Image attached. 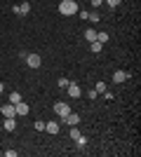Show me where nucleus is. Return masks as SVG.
Here are the masks:
<instances>
[{
    "instance_id": "f257e3e1",
    "label": "nucleus",
    "mask_w": 141,
    "mask_h": 157,
    "mask_svg": "<svg viewBox=\"0 0 141 157\" xmlns=\"http://www.w3.org/2000/svg\"><path fill=\"white\" fill-rule=\"evenodd\" d=\"M59 12L64 14V17H73V14H78V2H75V0H61Z\"/></svg>"
},
{
    "instance_id": "f03ea898",
    "label": "nucleus",
    "mask_w": 141,
    "mask_h": 157,
    "mask_svg": "<svg viewBox=\"0 0 141 157\" xmlns=\"http://www.w3.org/2000/svg\"><path fill=\"white\" fill-rule=\"evenodd\" d=\"M54 113H57V115H59L61 120L66 117L68 113H71V105L66 103V101H57V103H54Z\"/></svg>"
},
{
    "instance_id": "7ed1b4c3",
    "label": "nucleus",
    "mask_w": 141,
    "mask_h": 157,
    "mask_svg": "<svg viewBox=\"0 0 141 157\" xmlns=\"http://www.w3.org/2000/svg\"><path fill=\"white\" fill-rule=\"evenodd\" d=\"M24 61H26L28 68H40L42 56H40V54H26V56H24Z\"/></svg>"
},
{
    "instance_id": "20e7f679",
    "label": "nucleus",
    "mask_w": 141,
    "mask_h": 157,
    "mask_svg": "<svg viewBox=\"0 0 141 157\" xmlns=\"http://www.w3.org/2000/svg\"><path fill=\"white\" fill-rule=\"evenodd\" d=\"M0 113H2V117H17V110H14V103H2L0 105Z\"/></svg>"
},
{
    "instance_id": "39448f33",
    "label": "nucleus",
    "mask_w": 141,
    "mask_h": 157,
    "mask_svg": "<svg viewBox=\"0 0 141 157\" xmlns=\"http://www.w3.org/2000/svg\"><path fill=\"white\" fill-rule=\"evenodd\" d=\"M14 110H17V115H19V117H26L31 108H28L26 101H19V103H14Z\"/></svg>"
},
{
    "instance_id": "423d86ee",
    "label": "nucleus",
    "mask_w": 141,
    "mask_h": 157,
    "mask_svg": "<svg viewBox=\"0 0 141 157\" xmlns=\"http://www.w3.org/2000/svg\"><path fill=\"white\" fill-rule=\"evenodd\" d=\"M64 122H66L68 127H75V124H80V115L71 110V113H68V115H66V117H64Z\"/></svg>"
},
{
    "instance_id": "0eeeda50",
    "label": "nucleus",
    "mask_w": 141,
    "mask_h": 157,
    "mask_svg": "<svg viewBox=\"0 0 141 157\" xmlns=\"http://www.w3.org/2000/svg\"><path fill=\"white\" fill-rule=\"evenodd\" d=\"M66 92H68V96H71V98H80V96H82V92H80V87L75 85V82H71V85L66 87Z\"/></svg>"
},
{
    "instance_id": "6e6552de",
    "label": "nucleus",
    "mask_w": 141,
    "mask_h": 157,
    "mask_svg": "<svg viewBox=\"0 0 141 157\" xmlns=\"http://www.w3.org/2000/svg\"><path fill=\"white\" fill-rule=\"evenodd\" d=\"M127 78H129V73H125V71H115V73H113V82H115V85L125 82Z\"/></svg>"
},
{
    "instance_id": "1a4fd4ad",
    "label": "nucleus",
    "mask_w": 141,
    "mask_h": 157,
    "mask_svg": "<svg viewBox=\"0 0 141 157\" xmlns=\"http://www.w3.org/2000/svg\"><path fill=\"white\" fill-rule=\"evenodd\" d=\"M59 129H61L59 122H45V131H47V134H52V136H54V134H59Z\"/></svg>"
},
{
    "instance_id": "9d476101",
    "label": "nucleus",
    "mask_w": 141,
    "mask_h": 157,
    "mask_svg": "<svg viewBox=\"0 0 141 157\" xmlns=\"http://www.w3.org/2000/svg\"><path fill=\"white\" fill-rule=\"evenodd\" d=\"M82 38L87 40V42H96V31H94V28H87V31L82 33Z\"/></svg>"
},
{
    "instance_id": "9b49d317",
    "label": "nucleus",
    "mask_w": 141,
    "mask_h": 157,
    "mask_svg": "<svg viewBox=\"0 0 141 157\" xmlns=\"http://www.w3.org/2000/svg\"><path fill=\"white\" fill-rule=\"evenodd\" d=\"M14 12H17V14H24V17H26V14L31 12V5H28V2H24V5H17V7H14Z\"/></svg>"
},
{
    "instance_id": "f8f14e48",
    "label": "nucleus",
    "mask_w": 141,
    "mask_h": 157,
    "mask_svg": "<svg viewBox=\"0 0 141 157\" xmlns=\"http://www.w3.org/2000/svg\"><path fill=\"white\" fill-rule=\"evenodd\" d=\"M17 129V120L14 117H5V131H14Z\"/></svg>"
},
{
    "instance_id": "ddd939ff",
    "label": "nucleus",
    "mask_w": 141,
    "mask_h": 157,
    "mask_svg": "<svg viewBox=\"0 0 141 157\" xmlns=\"http://www.w3.org/2000/svg\"><path fill=\"white\" fill-rule=\"evenodd\" d=\"M108 38H111V35H108L106 31H101V33H96V42H101V45H104V42H108Z\"/></svg>"
},
{
    "instance_id": "4468645a",
    "label": "nucleus",
    "mask_w": 141,
    "mask_h": 157,
    "mask_svg": "<svg viewBox=\"0 0 141 157\" xmlns=\"http://www.w3.org/2000/svg\"><path fill=\"white\" fill-rule=\"evenodd\" d=\"M19 101H24L19 92H12V94H10V103H19Z\"/></svg>"
},
{
    "instance_id": "2eb2a0df",
    "label": "nucleus",
    "mask_w": 141,
    "mask_h": 157,
    "mask_svg": "<svg viewBox=\"0 0 141 157\" xmlns=\"http://www.w3.org/2000/svg\"><path fill=\"white\" fill-rule=\"evenodd\" d=\"M94 89H96V94H104V92H106V82H104V80H99Z\"/></svg>"
},
{
    "instance_id": "dca6fc26",
    "label": "nucleus",
    "mask_w": 141,
    "mask_h": 157,
    "mask_svg": "<svg viewBox=\"0 0 141 157\" xmlns=\"http://www.w3.org/2000/svg\"><path fill=\"white\" fill-rule=\"evenodd\" d=\"M89 47H92V52H94V54H99L101 49H104V45H101V42H89Z\"/></svg>"
},
{
    "instance_id": "f3484780",
    "label": "nucleus",
    "mask_w": 141,
    "mask_h": 157,
    "mask_svg": "<svg viewBox=\"0 0 141 157\" xmlns=\"http://www.w3.org/2000/svg\"><path fill=\"white\" fill-rule=\"evenodd\" d=\"M75 143H78V148H85V145H87V138H85V136L80 134V136L75 138Z\"/></svg>"
},
{
    "instance_id": "a211bd4d",
    "label": "nucleus",
    "mask_w": 141,
    "mask_h": 157,
    "mask_svg": "<svg viewBox=\"0 0 141 157\" xmlns=\"http://www.w3.org/2000/svg\"><path fill=\"white\" fill-rule=\"evenodd\" d=\"M68 134H71V138H73V141H75L78 136H80V129H78V124H75V127H71V131H68Z\"/></svg>"
},
{
    "instance_id": "6ab92c4d",
    "label": "nucleus",
    "mask_w": 141,
    "mask_h": 157,
    "mask_svg": "<svg viewBox=\"0 0 141 157\" xmlns=\"http://www.w3.org/2000/svg\"><path fill=\"white\" fill-rule=\"evenodd\" d=\"M57 85H59L61 89H66V87L71 85V80H66V78H59V82H57Z\"/></svg>"
},
{
    "instance_id": "aec40b11",
    "label": "nucleus",
    "mask_w": 141,
    "mask_h": 157,
    "mask_svg": "<svg viewBox=\"0 0 141 157\" xmlns=\"http://www.w3.org/2000/svg\"><path fill=\"white\" fill-rule=\"evenodd\" d=\"M104 2H106V5H108V7H113V10H115V7L120 5L122 0H104Z\"/></svg>"
},
{
    "instance_id": "412c9836",
    "label": "nucleus",
    "mask_w": 141,
    "mask_h": 157,
    "mask_svg": "<svg viewBox=\"0 0 141 157\" xmlns=\"http://www.w3.org/2000/svg\"><path fill=\"white\" fill-rule=\"evenodd\" d=\"M35 129H38V131H45V122H42V120H38V122H35Z\"/></svg>"
},
{
    "instance_id": "4be33fe9",
    "label": "nucleus",
    "mask_w": 141,
    "mask_h": 157,
    "mask_svg": "<svg viewBox=\"0 0 141 157\" xmlns=\"http://www.w3.org/2000/svg\"><path fill=\"white\" fill-rule=\"evenodd\" d=\"M87 19H89V21H99V12H89Z\"/></svg>"
},
{
    "instance_id": "5701e85b",
    "label": "nucleus",
    "mask_w": 141,
    "mask_h": 157,
    "mask_svg": "<svg viewBox=\"0 0 141 157\" xmlns=\"http://www.w3.org/2000/svg\"><path fill=\"white\" fill-rule=\"evenodd\" d=\"M96 96H99V94H96V89H89V92H87V98H92V101H94Z\"/></svg>"
},
{
    "instance_id": "b1692460",
    "label": "nucleus",
    "mask_w": 141,
    "mask_h": 157,
    "mask_svg": "<svg viewBox=\"0 0 141 157\" xmlns=\"http://www.w3.org/2000/svg\"><path fill=\"white\" fill-rule=\"evenodd\" d=\"M17 155H19L17 150H5V157H17Z\"/></svg>"
},
{
    "instance_id": "393cba45",
    "label": "nucleus",
    "mask_w": 141,
    "mask_h": 157,
    "mask_svg": "<svg viewBox=\"0 0 141 157\" xmlns=\"http://www.w3.org/2000/svg\"><path fill=\"white\" fill-rule=\"evenodd\" d=\"M89 2H92V7H101L104 5V0H89Z\"/></svg>"
},
{
    "instance_id": "a878e982",
    "label": "nucleus",
    "mask_w": 141,
    "mask_h": 157,
    "mask_svg": "<svg viewBox=\"0 0 141 157\" xmlns=\"http://www.w3.org/2000/svg\"><path fill=\"white\" fill-rule=\"evenodd\" d=\"M2 92H5V85H2V82H0V94H2Z\"/></svg>"
}]
</instances>
